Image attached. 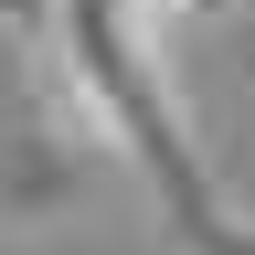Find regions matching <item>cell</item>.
Returning <instances> with one entry per match:
<instances>
[{
	"mask_svg": "<svg viewBox=\"0 0 255 255\" xmlns=\"http://www.w3.org/2000/svg\"><path fill=\"white\" fill-rule=\"evenodd\" d=\"M53 75L75 96V117L159 191V213H170L181 234H202L223 255H255V223L223 202V181L202 170V149H191V117H181L170 64H159L149 0H53Z\"/></svg>",
	"mask_w": 255,
	"mask_h": 255,
	"instance_id": "6da1fadb",
	"label": "cell"
},
{
	"mask_svg": "<svg viewBox=\"0 0 255 255\" xmlns=\"http://www.w3.org/2000/svg\"><path fill=\"white\" fill-rule=\"evenodd\" d=\"M191 11H213V0H149V21H191Z\"/></svg>",
	"mask_w": 255,
	"mask_h": 255,
	"instance_id": "7a4b0ae2",
	"label": "cell"
}]
</instances>
